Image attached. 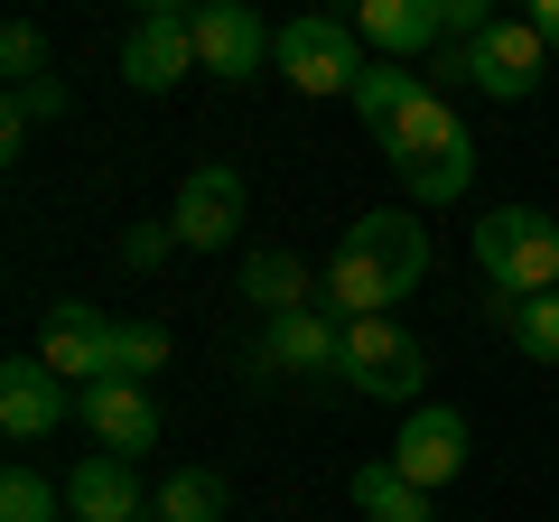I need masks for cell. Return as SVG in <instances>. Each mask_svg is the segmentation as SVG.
Segmentation results:
<instances>
[{
    "label": "cell",
    "mask_w": 559,
    "mask_h": 522,
    "mask_svg": "<svg viewBox=\"0 0 559 522\" xmlns=\"http://www.w3.org/2000/svg\"><path fill=\"white\" fill-rule=\"evenodd\" d=\"M57 112H66V84L47 75V84H20V94H10V112H0V121H10V131H28V121H57Z\"/></svg>",
    "instance_id": "cell-26"
},
{
    "label": "cell",
    "mask_w": 559,
    "mask_h": 522,
    "mask_svg": "<svg viewBox=\"0 0 559 522\" xmlns=\"http://www.w3.org/2000/svg\"><path fill=\"white\" fill-rule=\"evenodd\" d=\"M355 522H429V495L392 476V458H364L355 466Z\"/></svg>",
    "instance_id": "cell-18"
},
{
    "label": "cell",
    "mask_w": 559,
    "mask_h": 522,
    "mask_svg": "<svg viewBox=\"0 0 559 522\" xmlns=\"http://www.w3.org/2000/svg\"><path fill=\"white\" fill-rule=\"evenodd\" d=\"M355 38L392 66L439 57L448 47V0H355Z\"/></svg>",
    "instance_id": "cell-12"
},
{
    "label": "cell",
    "mask_w": 559,
    "mask_h": 522,
    "mask_svg": "<svg viewBox=\"0 0 559 522\" xmlns=\"http://www.w3.org/2000/svg\"><path fill=\"white\" fill-rule=\"evenodd\" d=\"M0 522H57V485L38 466H10L0 476Z\"/></svg>",
    "instance_id": "cell-23"
},
{
    "label": "cell",
    "mask_w": 559,
    "mask_h": 522,
    "mask_svg": "<svg viewBox=\"0 0 559 522\" xmlns=\"http://www.w3.org/2000/svg\"><path fill=\"white\" fill-rule=\"evenodd\" d=\"M495 327L532 364H559V289H550V299H495Z\"/></svg>",
    "instance_id": "cell-20"
},
{
    "label": "cell",
    "mask_w": 559,
    "mask_h": 522,
    "mask_svg": "<svg viewBox=\"0 0 559 522\" xmlns=\"http://www.w3.org/2000/svg\"><path fill=\"white\" fill-rule=\"evenodd\" d=\"M280 66V28L261 20V10H242V0H205L197 10V75L215 84H252Z\"/></svg>",
    "instance_id": "cell-6"
},
{
    "label": "cell",
    "mask_w": 559,
    "mask_h": 522,
    "mask_svg": "<svg viewBox=\"0 0 559 522\" xmlns=\"http://www.w3.org/2000/svg\"><path fill=\"white\" fill-rule=\"evenodd\" d=\"M336 373L355 382L364 402H411L419 411V382H429V355H419V336L401 318H355L336 345Z\"/></svg>",
    "instance_id": "cell-4"
},
{
    "label": "cell",
    "mask_w": 559,
    "mask_h": 522,
    "mask_svg": "<svg viewBox=\"0 0 559 522\" xmlns=\"http://www.w3.org/2000/svg\"><path fill=\"white\" fill-rule=\"evenodd\" d=\"M336 345H345V327L326 318V299H318V308H289V318H271L261 355H271L280 373H336Z\"/></svg>",
    "instance_id": "cell-16"
},
{
    "label": "cell",
    "mask_w": 559,
    "mask_h": 522,
    "mask_svg": "<svg viewBox=\"0 0 559 522\" xmlns=\"http://www.w3.org/2000/svg\"><path fill=\"white\" fill-rule=\"evenodd\" d=\"M0 66H10V94H20V84H47V38L28 20H10L0 28Z\"/></svg>",
    "instance_id": "cell-24"
},
{
    "label": "cell",
    "mask_w": 559,
    "mask_h": 522,
    "mask_svg": "<svg viewBox=\"0 0 559 522\" xmlns=\"http://www.w3.org/2000/svg\"><path fill=\"white\" fill-rule=\"evenodd\" d=\"M382 150H392V178L411 187L419 205H457L466 187H476V141H466V121L448 112V94H429V84H419L411 112L382 131Z\"/></svg>",
    "instance_id": "cell-2"
},
{
    "label": "cell",
    "mask_w": 559,
    "mask_h": 522,
    "mask_svg": "<svg viewBox=\"0 0 559 522\" xmlns=\"http://www.w3.org/2000/svg\"><path fill=\"white\" fill-rule=\"evenodd\" d=\"M419 84H429V75H411V66H392V57H373V66H364V84H355V112L373 121V141L392 131L401 112H411V94H419Z\"/></svg>",
    "instance_id": "cell-19"
},
{
    "label": "cell",
    "mask_w": 559,
    "mask_h": 522,
    "mask_svg": "<svg viewBox=\"0 0 559 522\" xmlns=\"http://www.w3.org/2000/svg\"><path fill=\"white\" fill-rule=\"evenodd\" d=\"M457 47H466V84L495 94V103L540 94V75H550V47H540L532 20H495V28H476V38H457Z\"/></svg>",
    "instance_id": "cell-9"
},
{
    "label": "cell",
    "mask_w": 559,
    "mask_h": 522,
    "mask_svg": "<svg viewBox=\"0 0 559 522\" xmlns=\"http://www.w3.org/2000/svg\"><path fill=\"white\" fill-rule=\"evenodd\" d=\"M476 271L495 299H550L559 289V215L550 205H495L476 224Z\"/></svg>",
    "instance_id": "cell-3"
},
{
    "label": "cell",
    "mask_w": 559,
    "mask_h": 522,
    "mask_svg": "<svg viewBox=\"0 0 559 522\" xmlns=\"http://www.w3.org/2000/svg\"><path fill=\"white\" fill-rule=\"evenodd\" d=\"M242 299H252L261 318H289V308H318V299H308V261L289 252V242H261V252H242Z\"/></svg>",
    "instance_id": "cell-17"
},
{
    "label": "cell",
    "mask_w": 559,
    "mask_h": 522,
    "mask_svg": "<svg viewBox=\"0 0 559 522\" xmlns=\"http://www.w3.org/2000/svg\"><path fill=\"white\" fill-rule=\"evenodd\" d=\"M57 420H75V392L47 373L38 355H10L0 364V439H57Z\"/></svg>",
    "instance_id": "cell-11"
},
{
    "label": "cell",
    "mask_w": 559,
    "mask_h": 522,
    "mask_svg": "<svg viewBox=\"0 0 559 522\" xmlns=\"http://www.w3.org/2000/svg\"><path fill=\"white\" fill-rule=\"evenodd\" d=\"M75 420L94 429L103 448H112V458H150V448H159V411H150V392H140V382H94V392H75Z\"/></svg>",
    "instance_id": "cell-15"
},
{
    "label": "cell",
    "mask_w": 559,
    "mask_h": 522,
    "mask_svg": "<svg viewBox=\"0 0 559 522\" xmlns=\"http://www.w3.org/2000/svg\"><path fill=\"white\" fill-rule=\"evenodd\" d=\"M159 364H168V327H150V318H121V327H112V373H121V382L159 373Z\"/></svg>",
    "instance_id": "cell-22"
},
{
    "label": "cell",
    "mask_w": 559,
    "mask_h": 522,
    "mask_svg": "<svg viewBox=\"0 0 559 522\" xmlns=\"http://www.w3.org/2000/svg\"><path fill=\"white\" fill-rule=\"evenodd\" d=\"M364 66L373 57H355V20H326V10L280 20V75L299 84V94H355Z\"/></svg>",
    "instance_id": "cell-5"
},
{
    "label": "cell",
    "mask_w": 559,
    "mask_h": 522,
    "mask_svg": "<svg viewBox=\"0 0 559 522\" xmlns=\"http://www.w3.org/2000/svg\"><path fill=\"white\" fill-rule=\"evenodd\" d=\"M121 75H131V94H168L178 75H197V10L150 0L131 20V38H121Z\"/></svg>",
    "instance_id": "cell-7"
},
{
    "label": "cell",
    "mask_w": 559,
    "mask_h": 522,
    "mask_svg": "<svg viewBox=\"0 0 559 522\" xmlns=\"http://www.w3.org/2000/svg\"><path fill=\"white\" fill-rule=\"evenodd\" d=\"M457 466H466V411L419 402L411 420H401V439H392V476H401V485H419V495H439Z\"/></svg>",
    "instance_id": "cell-10"
},
{
    "label": "cell",
    "mask_w": 559,
    "mask_h": 522,
    "mask_svg": "<svg viewBox=\"0 0 559 522\" xmlns=\"http://www.w3.org/2000/svg\"><path fill=\"white\" fill-rule=\"evenodd\" d=\"M150 513H159V522H224V476H215V466H178Z\"/></svg>",
    "instance_id": "cell-21"
},
{
    "label": "cell",
    "mask_w": 559,
    "mask_h": 522,
    "mask_svg": "<svg viewBox=\"0 0 559 522\" xmlns=\"http://www.w3.org/2000/svg\"><path fill=\"white\" fill-rule=\"evenodd\" d=\"M112 327L121 318H103L94 299H57L47 327H38V364L66 392H94V382H112Z\"/></svg>",
    "instance_id": "cell-8"
},
{
    "label": "cell",
    "mask_w": 559,
    "mask_h": 522,
    "mask_svg": "<svg viewBox=\"0 0 559 522\" xmlns=\"http://www.w3.org/2000/svg\"><path fill=\"white\" fill-rule=\"evenodd\" d=\"M532 28H540V47H559V0H540V10H532Z\"/></svg>",
    "instance_id": "cell-27"
},
{
    "label": "cell",
    "mask_w": 559,
    "mask_h": 522,
    "mask_svg": "<svg viewBox=\"0 0 559 522\" xmlns=\"http://www.w3.org/2000/svg\"><path fill=\"white\" fill-rule=\"evenodd\" d=\"M419 281H429V224L401 215V205L355 215L345 242H336V261H326V318H336V327L392 318V299H411Z\"/></svg>",
    "instance_id": "cell-1"
},
{
    "label": "cell",
    "mask_w": 559,
    "mask_h": 522,
    "mask_svg": "<svg viewBox=\"0 0 559 522\" xmlns=\"http://www.w3.org/2000/svg\"><path fill=\"white\" fill-rule=\"evenodd\" d=\"M159 495H140V466L112 458V448H94V458L66 466V513L75 522H140Z\"/></svg>",
    "instance_id": "cell-14"
},
{
    "label": "cell",
    "mask_w": 559,
    "mask_h": 522,
    "mask_svg": "<svg viewBox=\"0 0 559 522\" xmlns=\"http://www.w3.org/2000/svg\"><path fill=\"white\" fill-rule=\"evenodd\" d=\"M168 224H178L187 252H224V242L242 234V178H234V168H187Z\"/></svg>",
    "instance_id": "cell-13"
},
{
    "label": "cell",
    "mask_w": 559,
    "mask_h": 522,
    "mask_svg": "<svg viewBox=\"0 0 559 522\" xmlns=\"http://www.w3.org/2000/svg\"><path fill=\"white\" fill-rule=\"evenodd\" d=\"M168 252H178V224H168V215H159V224H131V234H121V261H131V271H159Z\"/></svg>",
    "instance_id": "cell-25"
}]
</instances>
